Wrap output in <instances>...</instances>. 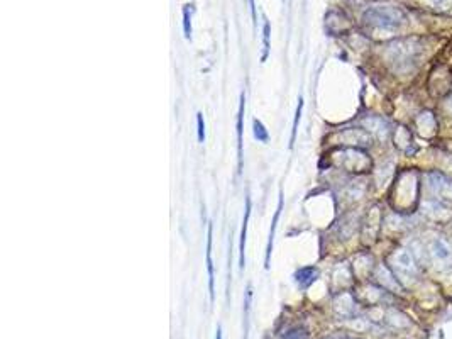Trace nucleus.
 I'll return each instance as SVG.
<instances>
[{"label":"nucleus","instance_id":"f257e3e1","mask_svg":"<svg viewBox=\"0 0 452 339\" xmlns=\"http://www.w3.org/2000/svg\"><path fill=\"white\" fill-rule=\"evenodd\" d=\"M364 22L368 26L373 27H380V29H398L401 24L406 20L405 12L398 7L393 5H380V7H371L364 12Z\"/></svg>","mask_w":452,"mask_h":339},{"label":"nucleus","instance_id":"f03ea898","mask_svg":"<svg viewBox=\"0 0 452 339\" xmlns=\"http://www.w3.org/2000/svg\"><path fill=\"white\" fill-rule=\"evenodd\" d=\"M418 55H420L418 39H400L388 49L389 63H393L398 72H406L412 68L417 63Z\"/></svg>","mask_w":452,"mask_h":339},{"label":"nucleus","instance_id":"7ed1b4c3","mask_svg":"<svg viewBox=\"0 0 452 339\" xmlns=\"http://www.w3.org/2000/svg\"><path fill=\"white\" fill-rule=\"evenodd\" d=\"M391 271L401 283H413L418 278V264L412 251H394L391 254Z\"/></svg>","mask_w":452,"mask_h":339},{"label":"nucleus","instance_id":"20e7f679","mask_svg":"<svg viewBox=\"0 0 452 339\" xmlns=\"http://www.w3.org/2000/svg\"><path fill=\"white\" fill-rule=\"evenodd\" d=\"M427 188L432 193V197L437 198L439 202H449L452 204V178L444 175L439 170L425 173Z\"/></svg>","mask_w":452,"mask_h":339},{"label":"nucleus","instance_id":"39448f33","mask_svg":"<svg viewBox=\"0 0 452 339\" xmlns=\"http://www.w3.org/2000/svg\"><path fill=\"white\" fill-rule=\"evenodd\" d=\"M429 256L439 271L452 273V245L444 238H434L429 245Z\"/></svg>","mask_w":452,"mask_h":339},{"label":"nucleus","instance_id":"423d86ee","mask_svg":"<svg viewBox=\"0 0 452 339\" xmlns=\"http://www.w3.org/2000/svg\"><path fill=\"white\" fill-rule=\"evenodd\" d=\"M344 167L347 168V171H364V170L371 168V160L364 151L357 150V148H351V150H344Z\"/></svg>","mask_w":452,"mask_h":339},{"label":"nucleus","instance_id":"0eeeda50","mask_svg":"<svg viewBox=\"0 0 452 339\" xmlns=\"http://www.w3.org/2000/svg\"><path fill=\"white\" fill-rule=\"evenodd\" d=\"M249 216H251V197H246V210H244V221H242L241 227V241H239V268L244 270L246 264V236H248V224H249Z\"/></svg>","mask_w":452,"mask_h":339},{"label":"nucleus","instance_id":"6e6552de","mask_svg":"<svg viewBox=\"0 0 452 339\" xmlns=\"http://www.w3.org/2000/svg\"><path fill=\"white\" fill-rule=\"evenodd\" d=\"M244 107H246V95L241 93L239 112H237V168L239 173L242 171V124H244Z\"/></svg>","mask_w":452,"mask_h":339},{"label":"nucleus","instance_id":"1a4fd4ad","mask_svg":"<svg viewBox=\"0 0 452 339\" xmlns=\"http://www.w3.org/2000/svg\"><path fill=\"white\" fill-rule=\"evenodd\" d=\"M378 280H380V283L383 285V287H388V288H391V290H401V282L396 278V275H394L388 266H385V264L378 266Z\"/></svg>","mask_w":452,"mask_h":339},{"label":"nucleus","instance_id":"9d476101","mask_svg":"<svg viewBox=\"0 0 452 339\" xmlns=\"http://www.w3.org/2000/svg\"><path fill=\"white\" fill-rule=\"evenodd\" d=\"M394 144H396L401 151H405L406 155H413V151L410 150V146L417 150V146L413 144L412 134H410V131L406 129V127H398L396 129V132H394Z\"/></svg>","mask_w":452,"mask_h":339},{"label":"nucleus","instance_id":"9b49d317","mask_svg":"<svg viewBox=\"0 0 452 339\" xmlns=\"http://www.w3.org/2000/svg\"><path fill=\"white\" fill-rule=\"evenodd\" d=\"M207 270H208V292L210 300L215 299V288H213V261H212V224H208L207 231Z\"/></svg>","mask_w":452,"mask_h":339},{"label":"nucleus","instance_id":"f8f14e48","mask_svg":"<svg viewBox=\"0 0 452 339\" xmlns=\"http://www.w3.org/2000/svg\"><path fill=\"white\" fill-rule=\"evenodd\" d=\"M317 276H319L317 268L305 266V268H300L297 273H295V280H297V283L302 288H308L312 283L315 282V280H317Z\"/></svg>","mask_w":452,"mask_h":339},{"label":"nucleus","instance_id":"ddd939ff","mask_svg":"<svg viewBox=\"0 0 452 339\" xmlns=\"http://www.w3.org/2000/svg\"><path fill=\"white\" fill-rule=\"evenodd\" d=\"M417 124H418V127H420V132L422 134H425V136L434 134L435 129H437V121H435L434 114L429 112V110H425V112H422L420 115H418Z\"/></svg>","mask_w":452,"mask_h":339},{"label":"nucleus","instance_id":"4468645a","mask_svg":"<svg viewBox=\"0 0 452 339\" xmlns=\"http://www.w3.org/2000/svg\"><path fill=\"white\" fill-rule=\"evenodd\" d=\"M281 209H283V197L279 195L278 209H276V214H274V217H273V222H271L269 239H268V246H266V259H264V266L266 268H269V258H271V251H273V241H274V231H276L278 219H279V214H281Z\"/></svg>","mask_w":452,"mask_h":339},{"label":"nucleus","instance_id":"2eb2a0df","mask_svg":"<svg viewBox=\"0 0 452 339\" xmlns=\"http://www.w3.org/2000/svg\"><path fill=\"white\" fill-rule=\"evenodd\" d=\"M364 124H366V127H368L369 131L378 132V134H380V138H385V136L389 132V124L383 117H369V119H366Z\"/></svg>","mask_w":452,"mask_h":339},{"label":"nucleus","instance_id":"dca6fc26","mask_svg":"<svg viewBox=\"0 0 452 339\" xmlns=\"http://www.w3.org/2000/svg\"><path fill=\"white\" fill-rule=\"evenodd\" d=\"M425 214H427V216H430L432 219H437V221H441L444 216H447V209L444 207L442 202H439V200L427 202V204H425Z\"/></svg>","mask_w":452,"mask_h":339},{"label":"nucleus","instance_id":"f3484780","mask_svg":"<svg viewBox=\"0 0 452 339\" xmlns=\"http://www.w3.org/2000/svg\"><path fill=\"white\" fill-rule=\"evenodd\" d=\"M253 132H254V138H256L259 143H268L269 141V132L259 119H254L253 121Z\"/></svg>","mask_w":452,"mask_h":339},{"label":"nucleus","instance_id":"a211bd4d","mask_svg":"<svg viewBox=\"0 0 452 339\" xmlns=\"http://www.w3.org/2000/svg\"><path fill=\"white\" fill-rule=\"evenodd\" d=\"M271 27H269V20L264 19V26H262V56L261 61L264 63L266 58L269 55V34H271Z\"/></svg>","mask_w":452,"mask_h":339},{"label":"nucleus","instance_id":"6ab92c4d","mask_svg":"<svg viewBox=\"0 0 452 339\" xmlns=\"http://www.w3.org/2000/svg\"><path fill=\"white\" fill-rule=\"evenodd\" d=\"M192 5H185L183 9V32L185 38L192 39Z\"/></svg>","mask_w":452,"mask_h":339},{"label":"nucleus","instance_id":"aec40b11","mask_svg":"<svg viewBox=\"0 0 452 339\" xmlns=\"http://www.w3.org/2000/svg\"><path fill=\"white\" fill-rule=\"evenodd\" d=\"M302 109H303V97L298 98V107H297V114H295V121H293V129H291V139H290V148H293L295 138H297V129H298V122L302 117Z\"/></svg>","mask_w":452,"mask_h":339},{"label":"nucleus","instance_id":"412c9836","mask_svg":"<svg viewBox=\"0 0 452 339\" xmlns=\"http://www.w3.org/2000/svg\"><path fill=\"white\" fill-rule=\"evenodd\" d=\"M307 338H308V333H307V329H303V328H293L283 336V339H307Z\"/></svg>","mask_w":452,"mask_h":339},{"label":"nucleus","instance_id":"4be33fe9","mask_svg":"<svg viewBox=\"0 0 452 339\" xmlns=\"http://www.w3.org/2000/svg\"><path fill=\"white\" fill-rule=\"evenodd\" d=\"M196 132H198V141L203 143L205 141V122H203V114L198 112L196 114Z\"/></svg>","mask_w":452,"mask_h":339},{"label":"nucleus","instance_id":"5701e85b","mask_svg":"<svg viewBox=\"0 0 452 339\" xmlns=\"http://www.w3.org/2000/svg\"><path fill=\"white\" fill-rule=\"evenodd\" d=\"M249 3H251V14H253V20H254V24H256V20H258V17H256V3H254V0H249Z\"/></svg>","mask_w":452,"mask_h":339},{"label":"nucleus","instance_id":"b1692460","mask_svg":"<svg viewBox=\"0 0 452 339\" xmlns=\"http://www.w3.org/2000/svg\"><path fill=\"white\" fill-rule=\"evenodd\" d=\"M430 2H432L434 7H442L444 2H447V0H430Z\"/></svg>","mask_w":452,"mask_h":339},{"label":"nucleus","instance_id":"393cba45","mask_svg":"<svg viewBox=\"0 0 452 339\" xmlns=\"http://www.w3.org/2000/svg\"><path fill=\"white\" fill-rule=\"evenodd\" d=\"M215 339H222V328H220V326H219V328H217V334H215Z\"/></svg>","mask_w":452,"mask_h":339},{"label":"nucleus","instance_id":"a878e982","mask_svg":"<svg viewBox=\"0 0 452 339\" xmlns=\"http://www.w3.org/2000/svg\"><path fill=\"white\" fill-rule=\"evenodd\" d=\"M327 339H357V338H351V336H339V338H327Z\"/></svg>","mask_w":452,"mask_h":339},{"label":"nucleus","instance_id":"bb28decb","mask_svg":"<svg viewBox=\"0 0 452 339\" xmlns=\"http://www.w3.org/2000/svg\"><path fill=\"white\" fill-rule=\"evenodd\" d=\"M449 109L452 110V97H451V100H449Z\"/></svg>","mask_w":452,"mask_h":339}]
</instances>
